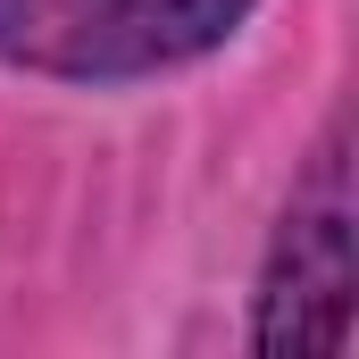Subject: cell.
Returning <instances> with one entry per match:
<instances>
[{
  "label": "cell",
  "mask_w": 359,
  "mask_h": 359,
  "mask_svg": "<svg viewBox=\"0 0 359 359\" xmlns=\"http://www.w3.org/2000/svg\"><path fill=\"white\" fill-rule=\"evenodd\" d=\"M251 0H0V59L67 84H117L201 59Z\"/></svg>",
  "instance_id": "1"
},
{
  "label": "cell",
  "mask_w": 359,
  "mask_h": 359,
  "mask_svg": "<svg viewBox=\"0 0 359 359\" xmlns=\"http://www.w3.org/2000/svg\"><path fill=\"white\" fill-rule=\"evenodd\" d=\"M351 217L359 209H351L343 142H326L318 168H309V184H301L292 209H284V234H276L268 292H259V351H276V359L343 351V334H351V292H359Z\"/></svg>",
  "instance_id": "2"
}]
</instances>
